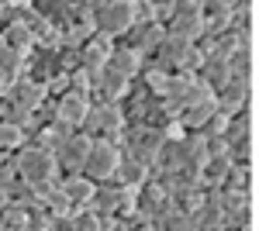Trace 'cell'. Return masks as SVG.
I'll return each mask as SVG.
<instances>
[{
  "mask_svg": "<svg viewBox=\"0 0 259 231\" xmlns=\"http://www.w3.org/2000/svg\"><path fill=\"white\" fill-rule=\"evenodd\" d=\"M28 142V131L11 124V121H0V152H18L21 145Z\"/></svg>",
  "mask_w": 259,
  "mask_h": 231,
  "instance_id": "cb8c5ba5",
  "label": "cell"
},
{
  "mask_svg": "<svg viewBox=\"0 0 259 231\" xmlns=\"http://www.w3.org/2000/svg\"><path fill=\"white\" fill-rule=\"evenodd\" d=\"M159 97L173 107V111H180V107L194 104V100H200V97H211V90L197 79V73H169Z\"/></svg>",
  "mask_w": 259,
  "mask_h": 231,
  "instance_id": "8992f818",
  "label": "cell"
},
{
  "mask_svg": "<svg viewBox=\"0 0 259 231\" xmlns=\"http://www.w3.org/2000/svg\"><path fill=\"white\" fill-rule=\"evenodd\" d=\"M0 97L11 100V104H18V107H24V111H35V107L45 104L49 90H45V83H38V79H31V76L21 73V76H14L4 90H0Z\"/></svg>",
  "mask_w": 259,
  "mask_h": 231,
  "instance_id": "7c38bea8",
  "label": "cell"
},
{
  "mask_svg": "<svg viewBox=\"0 0 259 231\" xmlns=\"http://www.w3.org/2000/svg\"><path fill=\"white\" fill-rule=\"evenodd\" d=\"M121 128H124V114L118 104H90V111L80 124V131L90 138H118Z\"/></svg>",
  "mask_w": 259,
  "mask_h": 231,
  "instance_id": "52a82bcc",
  "label": "cell"
},
{
  "mask_svg": "<svg viewBox=\"0 0 259 231\" xmlns=\"http://www.w3.org/2000/svg\"><path fill=\"white\" fill-rule=\"evenodd\" d=\"M69 4H73L76 11H87V14H94V11H97L104 0H69Z\"/></svg>",
  "mask_w": 259,
  "mask_h": 231,
  "instance_id": "484cf974",
  "label": "cell"
},
{
  "mask_svg": "<svg viewBox=\"0 0 259 231\" xmlns=\"http://www.w3.org/2000/svg\"><path fill=\"white\" fill-rule=\"evenodd\" d=\"M173 207V200H169V190H166V183H162L156 173H149V179L142 183L139 190H135V211L142 217H149V224L162 217V214Z\"/></svg>",
  "mask_w": 259,
  "mask_h": 231,
  "instance_id": "ba28073f",
  "label": "cell"
},
{
  "mask_svg": "<svg viewBox=\"0 0 259 231\" xmlns=\"http://www.w3.org/2000/svg\"><path fill=\"white\" fill-rule=\"evenodd\" d=\"M0 107H4V97H0Z\"/></svg>",
  "mask_w": 259,
  "mask_h": 231,
  "instance_id": "f1b7e54d",
  "label": "cell"
},
{
  "mask_svg": "<svg viewBox=\"0 0 259 231\" xmlns=\"http://www.w3.org/2000/svg\"><path fill=\"white\" fill-rule=\"evenodd\" d=\"M0 38L7 49H14L18 56H28L31 49H35V35L21 24V21H11V24H0Z\"/></svg>",
  "mask_w": 259,
  "mask_h": 231,
  "instance_id": "44dd1931",
  "label": "cell"
},
{
  "mask_svg": "<svg viewBox=\"0 0 259 231\" xmlns=\"http://www.w3.org/2000/svg\"><path fill=\"white\" fill-rule=\"evenodd\" d=\"M132 21H135L132 18V0H104L94 11V28L107 38H118Z\"/></svg>",
  "mask_w": 259,
  "mask_h": 231,
  "instance_id": "9c48e42d",
  "label": "cell"
},
{
  "mask_svg": "<svg viewBox=\"0 0 259 231\" xmlns=\"http://www.w3.org/2000/svg\"><path fill=\"white\" fill-rule=\"evenodd\" d=\"M87 152H90V135H83L80 128H76V131H73L69 138H62L59 145L52 149V155H56V169H59V176L80 173V169H83V159H87Z\"/></svg>",
  "mask_w": 259,
  "mask_h": 231,
  "instance_id": "30bf717a",
  "label": "cell"
},
{
  "mask_svg": "<svg viewBox=\"0 0 259 231\" xmlns=\"http://www.w3.org/2000/svg\"><path fill=\"white\" fill-rule=\"evenodd\" d=\"M194 73H197V79L207 86V90H211V94H214L221 83L232 76V73H228V62H225V59H218V56H204L197 62V69H194Z\"/></svg>",
  "mask_w": 259,
  "mask_h": 231,
  "instance_id": "e0dca14e",
  "label": "cell"
},
{
  "mask_svg": "<svg viewBox=\"0 0 259 231\" xmlns=\"http://www.w3.org/2000/svg\"><path fill=\"white\" fill-rule=\"evenodd\" d=\"M249 97H252V79L228 76L214 90V107H218L221 114H235L242 107H249Z\"/></svg>",
  "mask_w": 259,
  "mask_h": 231,
  "instance_id": "5bb4252c",
  "label": "cell"
},
{
  "mask_svg": "<svg viewBox=\"0 0 259 231\" xmlns=\"http://www.w3.org/2000/svg\"><path fill=\"white\" fill-rule=\"evenodd\" d=\"M14 166H18V176L21 179H28V183H49L52 176H59L56 169V155L49 152V149H41L35 142H24L18 152H14Z\"/></svg>",
  "mask_w": 259,
  "mask_h": 231,
  "instance_id": "7a4b0ae2",
  "label": "cell"
},
{
  "mask_svg": "<svg viewBox=\"0 0 259 231\" xmlns=\"http://www.w3.org/2000/svg\"><path fill=\"white\" fill-rule=\"evenodd\" d=\"M87 207L94 214H100V217H118V214L135 207V190L121 187L114 179H100L97 187H94V197H90Z\"/></svg>",
  "mask_w": 259,
  "mask_h": 231,
  "instance_id": "3957f363",
  "label": "cell"
},
{
  "mask_svg": "<svg viewBox=\"0 0 259 231\" xmlns=\"http://www.w3.org/2000/svg\"><path fill=\"white\" fill-rule=\"evenodd\" d=\"M52 111H56L59 121L73 124V128H80L83 117H87V111H90V97H87V90L69 86V90H62L59 97H52Z\"/></svg>",
  "mask_w": 259,
  "mask_h": 231,
  "instance_id": "9a60e30c",
  "label": "cell"
},
{
  "mask_svg": "<svg viewBox=\"0 0 259 231\" xmlns=\"http://www.w3.org/2000/svg\"><path fill=\"white\" fill-rule=\"evenodd\" d=\"M62 179V190H66V197H69V204L73 207H87L90 204V197H94V179L83 173H69V176H59Z\"/></svg>",
  "mask_w": 259,
  "mask_h": 231,
  "instance_id": "ac0fdd59",
  "label": "cell"
},
{
  "mask_svg": "<svg viewBox=\"0 0 259 231\" xmlns=\"http://www.w3.org/2000/svg\"><path fill=\"white\" fill-rule=\"evenodd\" d=\"M149 173H152V169H149L142 159L121 152L118 155V166H114V173H111V179H114V183H121V187H128V190H139L142 183L149 179Z\"/></svg>",
  "mask_w": 259,
  "mask_h": 231,
  "instance_id": "2e32d148",
  "label": "cell"
},
{
  "mask_svg": "<svg viewBox=\"0 0 259 231\" xmlns=\"http://www.w3.org/2000/svg\"><path fill=\"white\" fill-rule=\"evenodd\" d=\"M218 190H235V193H252V162H232L228 176Z\"/></svg>",
  "mask_w": 259,
  "mask_h": 231,
  "instance_id": "7402d4cb",
  "label": "cell"
},
{
  "mask_svg": "<svg viewBox=\"0 0 259 231\" xmlns=\"http://www.w3.org/2000/svg\"><path fill=\"white\" fill-rule=\"evenodd\" d=\"M18 179V166H14V152H0V187H11Z\"/></svg>",
  "mask_w": 259,
  "mask_h": 231,
  "instance_id": "d4e9b609",
  "label": "cell"
},
{
  "mask_svg": "<svg viewBox=\"0 0 259 231\" xmlns=\"http://www.w3.org/2000/svg\"><path fill=\"white\" fill-rule=\"evenodd\" d=\"M7 4H18V0H0V7H7Z\"/></svg>",
  "mask_w": 259,
  "mask_h": 231,
  "instance_id": "83f0119b",
  "label": "cell"
},
{
  "mask_svg": "<svg viewBox=\"0 0 259 231\" xmlns=\"http://www.w3.org/2000/svg\"><path fill=\"white\" fill-rule=\"evenodd\" d=\"M28 228V207H21L14 200L0 204V231H24Z\"/></svg>",
  "mask_w": 259,
  "mask_h": 231,
  "instance_id": "603a6c76",
  "label": "cell"
},
{
  "mask_svg": "<svg viewBox=\"0 0 259 231\" xmlns=\"http://www.w3.org/2000/svg\"><path fill=\"white\" fill-rule=\"evenodd\" d=\"M118 142L114 138H90V152H87V159H83V176H90L94 183H100V179H111V173H114V166H118Z\"/></svg>",
  "mask_w": 259,
  "mask_h": 231,
  "instance_id": "277c9868",
  "label": "cell"
},
{
  "mask_svg": "<svg viewBox=\"0 0 259 231\" xmlns=\"http://www.w3.org/2000/svg\"><path fill=\"white\" fill-rule=\"evenodd\" d=\"M200 49L194 45L190 38H183V35H162L159 49H156V56H149V62H156V66H162L166 73H194L200 62Z\"/></svg>",
  "mask_w": 259,
  "mask_h": 231,
  "instance_id": "6da1fadb",
  "label": "cell"
},
{
  "mask_svg": "<svg viewBox=\"0 0 259 231\" xmlns=\"http://www.w3.org/2000/svg\"><path fill=\"white\" fill-rule=\"evenodd\" d=\"M180 155H183V166H197L207 159V135L204 131H183L180 135Z\"/></svg>",
  "mask_w": 259,
  "mask_h": 231,
  "instance_id": "ffe728a7",
  "label": "cell"
},
{
  "mask_svg": "<svg viewBox=\"0 0 259 231\" xmlns=\"http://www.w3.org/2000/svg\"><path fill=\"white\" fill-rule=\"evenodd\" d=\"M111 45H114V38H107V35H100V31H94L87 41H80L76 45V69H83L87 76L94 79L104 69V62H107V52H111Z\"/></svg>",
  "mask_w": 259,
  "mask_h": 231,
  "instance_id": "4fadbf2b",
  "label": "cell"
},
{
  "mask_svg": "<svg viewBox=\"0 0 259 231\" xmlns=\"http://www.w3.org/2000/svg\"><path fill=\"white\" fill-rule=\"evenodd\" d=\"M107 66L111 69H118L121 76H128V79H135L139 76V69H142V56L139 52H132L128 45H111V52H107Z\"/></svg>",
  "mask_w": 259,
  "mask_h": 231,
  "instance_id": "d6986e66",
  "label": "cell"
},
{
  "mask_svg": "<svg viewBox=\"0 0 259 231\" xmlns=\"http://www.w3.org/2000/svg\"><path fill=\"white\" fill-rule=\"evenodd\" d=\"M152 4H156V11H159V7H166V4H169V0H152Z\"/></svg>",
  "mask_w": 259,
  "mask_h": 231,
  "instance_id": "4316f807",
  "label": "cell"
},
{
  "mask_svg": "<svg viewBox=\"0 0 259 231\" xmlns=\"http://www.w3.org/2000/svg\"><path fill=\"white\" fill-rule=\"evenodd\" d=\"M162 35H166V28H162L159 21H132L114 41H118V45H128V49L139 52L142 59H149V56H156Z\"/></svg>",
  "mask_w": 259,
  "mask_h": 231,
  "instance_id": "5b68a950",
  "label": "cell"
},
{
  "mask_svg": "<svg viewBox=\"0 0 259 231\" xmlns=\"http://www.w3.org/2000/svg\"><path fill=\"white\" fill-rule=\"evenodd\" d=\"M128 83H132V79L121 76L118 69H111V66L104 62V69L90 79L87 97H90V104H118L121 97H124V90H128Z\"/></svg>",
  "mask_w": 259,
  "mask_h": 231,
  "instance_id": "8fae6325",
  "label": "cell"
}]
</instances>
